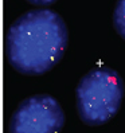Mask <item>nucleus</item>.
I'll use <instances>...</instances> for the list:
<instances>
[{
	"instance_id": "obj_1",
	"label": "nucleus",
	"mask_w": 125,
	"mask_h": 133,
	"mask_svg": "<svg viewBox=\"0 0 125 133\" xmlns=\"http://www.w3.org/2000/svg\"><path fill=\"white\" fill-rule=\"evenodd\" d=\"M67 30L61 15L49 8L24 12L7 32V59L18 73L41 75L62 59Z\"/></svg>"
},
{
	"instance_id": "obj_2",
	"label": "nucleus",
	"mask_w": 125,
	"mask_h": 133,
	"mask_svg": "<svg viewBox=\"0 0 125 133\" xmlns=\"http://www.w3.org/2000/svg\"><path fill=\"white\" fill-rule=\"evenodd\" d=\"M124 97L120 74L109 67H96L86 73L75 89L80 118L89 127L108 122L119 112Z\"/></svg>"
},
{
	"instance_id": "obj_3",
	"label": "nucleus",
	"mask_w": 125,
	"mask_h": 133,
	"mask_svg": "<svg viewBox=\"0 0 125 133\" xmlns=\"http://www.w3.org/2000/svg\"><path fill=\"white\" fill-rule=\"evenodd\" d=\"M65 113L49 94H35L19 104L10 118L8 133H59Z\"/></svg>"
},
{
	"instance_id": "obj_4",
	"label": "nucleus",
	"mask_w": 125,
	"mask_h": 133,
	"mask_svg": "<svg viewBox=\"0 0 125 133\" xmlns=\"http://www.w3.org/2000/svg\"><path fill=\"white\" fill-rule=\"evenodd\" d=\"M113 26L119 35L125 39V0H119L113 14Z\"/></svg>"
},
{
	"instance_id": "obj_5",
	"label": "nucleus",
	"mask_w": 125,
	"mask_h": 133,
	"mask_svg": "<svg viewBox=\"0 0 125 133\" xmlns=\"http://www.w3.org/2000/svg\"><path fill=\"white\" fill-rule=\"evenodd\" d=\"M27 2L32 3L35 5H50L54 2H57V0H27Z\"/></svg>"
}]
</instances>
